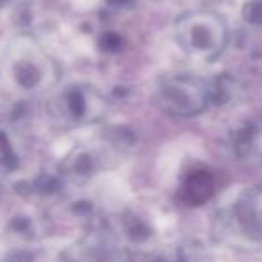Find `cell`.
Wrapping results in <instances>:
<instances>
[{"mask_svg": "<svg viewBox=\"0 0 262 262\" xmlns=\"http://www.w3.org/2000/svg\"><path fill=\"white\" fill-rule=\"evenodd\" d=\"M208 92L200 79L189 76H180L169 79L160 88L162 108L174 115H196L207 106Z\"/></svg>", "mask_w": 262, "mask_h": 262, "instance_id": "6da1fadb", "label": "cell"}, {"mask_svg": "<svg viewBox=\"0 0 262 262\" xmlns=\"http://www.w3.org/2000/svg\"><path fill=\"white\" fill-rule=\"evenodd\" d=\"M212 194H214V180L205 171L192 172L183 185V198L190 205L205 203L207 200H210Z\"/></svg>", "mask_w": 262, "mask_h": 262, "instance_id": "7a4b0ae2", "label": "cell"}, {"mask_svg": "<svg viewBox=\"0 0 262 262\" xmlns=\"http://www.w3.org/2000/svg\"><path fill=\"white\" fill-rule=\"evenodd\" d=\"M219 31H223L221 27L215 24H194L189 31V45H192L194 49L200 51H207L210 47H215L219 43Z\"/></svg>", "mask_w": 262, "mask_h": 262, "instance_id": "3957f363", "label": "cell"}, {"mask_svg": "<svg viewBox=\"0 0 262 262\" xmlns=\"http://www.w3.org/2000/svg\"><path fill=\"white\" fill-rule=\"evenodd\" d=\"M15 77L24 88H33L40 83V70L33 65V63H20L16 65V70H15Z\"/></svg>", "mask_w": 262, "mask_h": 262, "instance_id": "277c9868", "label": "cell"}, {"mask_svg": "<svg viewBox=\"0 0 262 262\" xmlns=\"http://www.w3.org/2000/svg\"><path fill=\"white\" fill-rule=\"evenodd\" d=\"M243 15L250 24L260 26L262 24V0H253V2L244 6Z\"/></svg>", "mask_w": 262, "mask_h": 262, "instance_id": "5b68a950", "label": "cell"}, {"mask_svg": "<svg viewBox=\"0 0 262 262\" xmlns=\"http://www.w3.org/2000/svg\"><path fill=\"white\" fill-rule=\"evenodd\" d=\"M67 106H69L72 117H81L84 113V99L79 92H69L67 94Z\"/></svg>", "mask_w": 262, "mask_h": 262, "instance_id": "8992f818", "label": "cell"}, {"mask_svg": "<svg viewBox=\"0 0 262 262\" xmlns=\"http://www.w3.org/2000/svg\"><path fill=\"white\" fill-rule=\"evenodd\" d=\"M0 157H2V160H4L9 167H15V164H16L15 153H13V147L9 146L8 137H6L2 131H0Z\"/></svg>", "mask_w": 262, "mask_h": 262, "instance_id": "52a82bcc", "label": "cell"}, {"mask_svg": "<svg viewBox=\"0 0 262 262\" xmlns=\"http://www.w3.org/2000/svg\"><path fill=\"white\" fill-rule=\"evenodd\" d=\"M104 49H108V51H117L120 45V40L115 36V34H108V36L104 38Z\"/></svg>", "mask_w": 262, "mask_h": 262, "instance_id": "ba28073f", "label": "cell"}, {"mask_svg": "<svg viewBox=\"0 0 262 262\" xmlns=\"http://www.w3.org/2000/svg\"><path fill=\"white\" fill-rule=\"evenodd\" d=\"M158 262H160V260H158Z\"/></svg>", "mask_w": 262, "mask_h": 262, "instance_id": "9c48e42d", "label": "cell"}]
</instances>
